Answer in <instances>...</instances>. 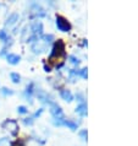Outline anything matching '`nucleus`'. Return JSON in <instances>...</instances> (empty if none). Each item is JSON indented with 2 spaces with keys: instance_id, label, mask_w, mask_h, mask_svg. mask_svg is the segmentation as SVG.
<instances>
[{
  "instance_id": "obj_1",
  "label": "nucleus",
  "mask_w": 138,
  "mask_h": 146,
  "mask_svg": "<svg viewBox=\"0 0 138 146\" xmlns=\"http://www.w3.org/2000/svg\"><path fill=\"white\" fill-rule=\"evenodd\" d=\"M65 56V46L62 43V40H58V42H55L54 47H53V50H51V54L49 56V60L50 63H54V60H60L61 58Z\"/></svg>"
},
{
  "instance_id": "obj_13",
  "label": "nucleus",
  "mask_w": 138,
  "mask_h": 146,
  "mask_svg": "<svg viewBox=\"0 0 138 146\" xmlns=\"http://www.w3.org/2000/svg\"><path fill=\"white\" fill-rule=\"evenodd\" d=\"M64 125L68 127L71 130H76L77 129V123H75V121H72V120H64Z\"/></svg>"
},
{
  "instance_id": "obj_7",
  "label": "nucleus",
  "mask_w": 138,
  "mask_h": 146,
  "mask_svg": "<svg viewBox=\"0 0 138 146\" xmlns=\"http://www.w3.org/2000/svg\"><path fill=\"white\" fill-rule=\"evenodd\" d=\"M6 59H7V63L11 64V65H16V64L20 63V60H21V56L18 54H14V53H10L6 55Z\"/></svg>"
},
{
  "instance_id": "obj_5",
  "label": "nucleus",
  "mask_w": 138,
  "mask_h": 146,
  "mask_svg": "<svg viewBox=\"0 0 138 146\" xmlns=\"http://www.w3.org/2000/svg\"><path fill=\"white\" fill-rule=\"evenodd\" d=\"M10 128V130H11V133L15 134L17 133V129H18V127H17V123H16L15 120H10V119H7V120H5L3 123V128Z\"/></svg>"
},
{
  "instance_id": "obj_24",
  "label": "nucleus",
  "mask_w": 138,
  "mask_h": 146,
  "mask_svg": "<svg viewBox=\"0 0 138 146\" xmlns=\"http://www.w3.org/2000/svg\"><path fill=\"white\" fill-rule=\"evenodd\" d=\"M70 59H71V62L74 64H80V60L76 59V56H70Z\"/></svg>"
},
{
  "instance_id": "obj_8",
  "label": "nucleus",
  "mask_w": 138,
  "mask_h": 146,
  "mask_svg": "<svg viewBox=\"0 0 138 146\" xmlns=\"http://www.w3.org/2000/svg\"><path fill=\"white\" fill-rule=\"evenodd\" d=\"M45 46H47V44L44 42L42 44V40H37V42L32 46V50H33L34 53H42V52L45 50Z\"/></svg>"
},
{
  "instance_id": "obj_9",
  "label": "nucleus",
  "mask_w": 138,
  "mask_h": 146,
  "mask_svg": "<svg viewBox=\"0 0 138 146\" xmlns=\"http://www.w3.org/2000/svg\"><path fill=\"white\" fill-rule=\"evenodd\" d=\"M60 96L66 102H72L74 101V95H72V92L70 90H61L60 91Z\"/></svg>"
},
{
  "instance_id": "obj_22",
  "label": "nucleus",
  "mask_w": 138,
  "mask_h": 146,
  "mask_svg": "<svg viewBox=\"0 0 138 146\" xmlns=\"http://www.w3.org/2000/svg\"><path fill=\"white\" fill-rule=\"evenodd\" d=\"M33 118H32V117H31V118H26V119H23V123H25L26 125H32V124H33Z\"/></svg>"
},
{
  "instance_id": "obj_11",
  "label": "nucleus",
  "mask_w": 138,
  "mask_h": 146,
  "mask_svg": "<svg viewBox=\"0 0 138 146\" xmlns=\"http://www.w3.org/2000/svg\"><path fill=\"white\" fill-rule=\"evenodd\" d=\"M76 113L80 114L81 117H86L87 115V104L86 103H81L80 106H77Z\"/></svg>"
},
{
  "instance_id": "obj_17",
  "label": "nucleus",
  "mask_w": 138,
  "mask_h": 146,
  "mask_svg": "<svg viewBox=\"0 0 138 146\" xmlns=\"http://www.w3.org/2000/svg\"><path fill=\"white\" fill-rule=\"evenodd\" d=\"M1 93H3V95H5V96H11V95H14V91L10 90V88L3 87L1 88Z\"/></svg>"
},
{
  "instance_id": "obj_20",
  "label": "nucleus",
  "mask_w": 138,
  "mask_h": 146,
  "mask_svg": "<svg viewBox=\"0 0 138 146\" xmlns=\"http://www.w3.org/2000/svg\"><path fill=\"white\" fill-rule=\"evenodd\" d=\"M0 146H9V139H7V137L0 139Z\"/></svg>"
},
{
  "instance_id": "obj_16",
  "label": "nucleus",
  "mask_w": 138,
  "mask_h": 146,
  "mask_svg": "<svg viewBox=\"0 0 138 146\" xmlns=\"http://www.w3.org/2000/svg\"><path fill=\"white\" fill-rule=\"evenodd\" d=\"M0 39H1L3 42H6V40L9 39V36H7V33H6L5 30H1V31H0Z\"/></svg>"
},
{
  "instance_id": "obj_19",
  "label": "nucleus",
  "mask_w": 138,
  "mask_h": 146,
  "mask_svg": "<svg viewBox=\"0 0 138 146\" xmlns=\"http://www.w3.org/2000/svg\"><path fill=\"white\" fill-rule=\"evenodd\" d=\"M78 135L82 137V140H87V129H83L78 133Z\"/></svg>"
},
{
  "instance_id": "obj_21",
  "label": "nucleus",
  "mask_w": 138,
  "mask_h": 146,
  "mask_svg": "<svg viewBox=\"0 0 138 146\" xmlns=\"http://www.w3.org/2000/svg\"><path fill=\"white\" fill-rule=\"evenodd\" d=\"M78 74L82 76L83 79H87V68H84V69H82L81 71H78Z\"/></svg>"
},
{
  "instance_id": "obj_6",
  "label": "nucleus",
  "mask_w": 138,
  "mask_h": 146,
  "mask_svg": "<svg viewBox=\"0 0 138 146\" xmlns=\"http://www.w3.org/2000/svg\"><path fill=\"white\" fill-rule=\"evenodd\" d=\"M37 96H38V100H40L42 102H44V103H53V102H50V96L48 95V93L45 92V91H43V90H38L37 91Z\"/></svg>"
},
{
  "instance_id": "obj_4",
  "label": "nucleus",
  "mask_w": 138,
  "mask_h": 146,
  "mask_svg": "<svg viewBox=\"0 0 138 146\" xmlns=\"http://www.w3.org/2000/svg\"><path fill=\"white\" fill-rule=\"evenodd\" d=\"M31 30H32V32L34 33V36L42 35V33H43V23L40 22V21H34V22L31 25Z\"/></svg>"
},
{
  "instance_id": "obj_12",
  "label": "nucleus",
  "mask_w": 138,
  "mask_h": 146,
  "mask_svg": "<svg viewBox=\"0 0 138 146\" xmlns=\"http://www.w3.org/2000/svg\"><path fill=\"white\" fill-rule=\"evenodd\" d=\"M10 78H11V81H12L14 84H20V81H21V76L18 75V72H11Z\"/></svg>"
},
{
  "instance_id": "obj_18",
  "label": "nucleus",
  "mask_w": 138,
  "mask_h": 146,
  "mask_svg": "<svg viewBox=\"0 0 138 146\" xmlns=\"http://www.w3.org/2000/svg\"><path fill=\"white\" fill-rule=\"evenodd\" d=\"M17 112L20 113V114H26V113H28V109H27V107H25V106H20V107L17 108Z\"/></svg>"
},
{
  "instance_id": "obj_3",
  "label": "nucleus",
  "mask_w": 138,
  "mask_h": 146,
  "mask_svg": "<svg viewBox=\"0 0 138 146\" xmlns=\"http://www.w3.org/2000/svg\"><path fill=\"white\" fill-rule=\"evenodd\" d=\"M31 11H32L31 17H44L45 16V10L38 4H33L31 7Z\"/></svg>"
},
{
  "instance_id": "obj_10",
  "label": "nucleus",
  "mask_w": 138,
  "mask_h": 146,
  "mask_svg": "<svg viewBox=\"0 0 138 146\" xmlns=\"http://www.w3.org/2000/svg\"><path fill=\"white\" fill-rule=\"evenodd\" d=\"M18 19H20V15L17 13H14V14H11L9 17H7L6 20V22H5V25L6 26H14L16 22L18 21Z\"/></svg>"
},
{
  "instance_id": "obj_2",
  "label": "nucleus",
  "mask_w": 138,
  "mask_h": 146,
  "mask_svg": "<svg viewBox=\"0 0 138 146\" xmlns=\"http://www.w3.org/2000/svg\"><path fill=\"white\" fill-rule=\"evenodd\" d=\"M56 27L61 32H68V31H71V28H72L71 23L68 22V20L61 15L56 16Z\"/></svg>"
},
{
  "instance_id": "obj_15",
  "label": "nucleus",
  "mask_w": 138,
  "mask_h": 146,
  "mask_svg": "<svg viewBox=\"0 0 138 146\" xmlns=\"http://www.w3.org/2000/svg\"><path fill=\"white\" fill-rule=\"evenodd\" d=\"M42 40L45 44H48V43H50L51 40H54V36L53 35H43L42 36Z\"/></svg>"
},
{
  "instance_id": "obj_14",
  "label": "nucleus",
  "mask_w": 138,
  "mask_h": 146,
  "mask_svg": "<svg viewBox=\"0 0 138 146\" xmlns=\"http://www.w3.org/2000/svg\"><path fill=\"white\" fill-rule=\"evenodd\" d=\"M33 86H34L33 84H30V85L27 86V88H26V92H25L26 97H27V98H30V100H31L32 93H33V91H34V90H33Z\"/></svg>"
},
{
  "instance_id": "obj_23",
  "label": "nucleus",
  "mask_w": 138,
  "mask_h": 146,
  "mask_svg": "<svg viewBox=\"0 0 138 146\" xmlns=\"http://www.w3.org/2000/svg\"><path fill=\"white\" fill-rule=\"evenodd\" d=\"M42 113H43V108H40L38 112H35V113H34V114H33V117H32V118H33V119H34V118H37V117H39L40 114H42Z\"/></svg>"
}]
</instances>
